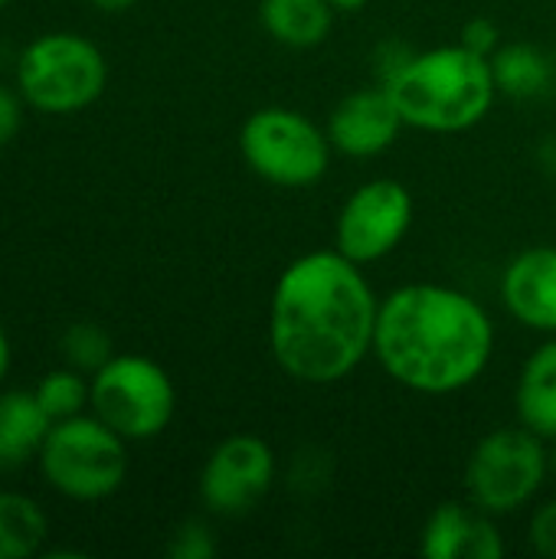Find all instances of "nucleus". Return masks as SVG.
<instances>
[{"mask_svg": "<svg viewBox=\"0 0 556 559\" xmlns=\"http://www.w3.org/2000/svg\"><path fill=\"white\" fill-rule=\"evenodd\" d=\"M459 43L462 46H469L472 52H478V56H495L498 52V46H501V29H498V23L495 20H488V16H475V20H469L465 26H462V33H459Z\"/></svg>", "mask_w": 556, "mask_h": 559, "instance_id": "obj_22", "label": "nucleus"}, {"mask_svg": "<svg viewBox=\"0 0 556 559\" xmlns=\"http://www.w3.org/2000/svg\"><path fill=\"white\" fill-rule=\"evenodd\" d=\"M167 554L174 559H210L216 554V544L206 531V524L200 521H187L174 531L170 544H167Z\"/></svg>", "mask_w": 556, "mask_h": 559, "instance_id": "obj_21", "label": "nucleus"}, {"mask_svg": "<svg viewBox=\"0 0 556 559\" xmlns=\"http://www.w3.org/2000/svg\"><path fill=\"white\" fill-rule=\"evenodd\" d=\"M547 475V442L518 423L478 439L465 462V495L492 518H508L537 498Z\"/></svg>", "mask_w": 556, "mask_h": 559, "instance_id": "obj_6", "label": "nucleus"}, {"mask_svg": "<svg viewBox=\"0 0 556 559\" xmlns=\"http://www.w3.org/2000/svg\"><path fill=\"white\" fill-rule=\"evenodd\" d=\"M95 10H102V13H125V10H131L138 0H88Z\"/></svg>", "mask_w": 556, "mask_h": 559, "instance_id": "obj_25", "label": "nucleus"}, {"mask_svg": "<svg viewBox=\"0 0 556 559\" xmlns=\"http://www.w3.org/2000/svg\"><path fill=\"white\" fill-rule=\"evenodd\" d=\"M492 72L508 98H541L554 85V59L534 43H501L492 56Z\"/></svg>", "mask_w": 556, "mask_h": 559, "instance_id": "obj_17", "label": "nucleus"}, {"mask_svg": "<svg viewBox=\"0 0 556 559\" xmlns=\"http://www.w3.org/2000/svg\"><path fill=\"white\" fill-rule=\"evenodd\" d=\"M383 88L410 128L436 134L475 128L492 111L498 95L492 59L462 43L413 52V59L390 75Z\"/></svg>", "mask_w": 556, "mask_h": 559, "instance_id": "obj_3", "label": "nucleus"}, {"mask_svg": "<svg viewBox=\"0 0 556 559\" xmlns=\"http://www.w3.org/2000/svg\"><path fill=\"white\" fill-rule=\"evenodd\" d=\"M413 193L390 177L360 183L334 223V249L357 265H374L400 249L413 226Z\"/></svg>", "mask_w": 556, "mask_h": 559, "instance_id": "obj_9", "label": "nucleus"}, {"mask_svg": "<svg viewBox=\"0 0 556 559\" xmlns=\"http://www.w3.org/2000/svg\"><path fill=\"white\" fill-rule=\"evenodd\" d=\"M23 105L26 102L20 92L0 85V147H7L16 138V131L23 128Z\"/></svg>", "mask_w": 556, "mask_h": 559, "instance_id": "obj_24", "label": "nucleus"}, {"mask_svg": "<svg viewBox=\"0 0 556 559\" xmlns=\"http://www.w3.org/2000/svg\"><path fill=\"white\" fill-rule=\"evenodd\" d=\"M239 151L249 170L275 187H311L331 167L328 128L298 108L269 105L246 118Z\"/></svg>", "mask_w": 556, "mask_h": 559, "instance_id": "obj_7", "label": "nucleus"}, {"mask_svg": "<svg viewBox=\"0 0 556 559\" xmlns=\"http://www.w3.org/2000/svg\"><path fill=\"white\" fill-rule=\"evenodd\" d=\"M275 485V452L262 436L239 432L223 439L203 472L200 501L216 518H242L272 491Z\"/></svg>", "mask_w": 556, "mask_h": 559, "instance_id": "obj_10", "label": "nucleus"}, {"mask_svg": "<svg viewBox=\"0 0 556 559\" xmlns=\"http://www.w3.org/2000/svg\"><path fill=\"white\" fill-rule=\"evenodd\" d=\"M10 364H13V350H10V337L7 331L0 328V380L10 373Z\"/></svg>", "mask_w": 556, "mask_h": 559, "instance_id": "obj_26", "label": "nucleus"}, {"mask_svg": "<svg viewBox=\"0 0 556 559\" xmlns=\"http://www.w3.org/2000/svg\"><path fill=\"white\" fill-rule=\"evenodd\" d=\"M259 20L265 33L288 49L321 46L334 26L331 0H262Z\"/></svg>", "mask_w": 556, "mask_h": 559, "instance_id": "obj_16", "label": "nucleus"}, {"mask_svg": "<svg viewBox=\"0 0 556 559\" xmlns=\"http://www.w3.org/2000/svg\"><path fill=\"white\" fill-rule=\"evenodd\" d=\"M49 521L43 508L20 495L0 491V559H26L43 550Z\"/></svg>", "mask_w": 556, "mask_h": 559, "instance_id": "obj_18", "label": "nucleus"}, {"mask_svg": "<svg viewBox=\"0 0 556 559\" xmlns=\"http://www.w3.org/2000/svg\"><path fill=\"white\" fill-rule=\"evenodd\" d=\"M36 400L46 409V416L52 423L69 419L85 413L88 400H92V380L82 377V370L75 367H62V370H49L39 383H36Z\"/></svg>", "mask_w": 556, "mask_h": 559, "instance_id": "obj_19", "label": "nucleus"}, {"mask_svg": "<svg viewBox=\"0 0 556 559\" xmlns=\"http://www.w3.org/2000/svg\"><path fill=\"white\" fill-rule=\"evenodd\" d=\"M514 413L524 429L556 442V337L544 341L521 367L514 390Z\"/></svg>", "mask_w": 556, "mask_h": 559, "instance_id": "obj_15", "label": "nucleus"}, {"mask_svg": "<svg viewBox=\"0 0 556 559\" xmlns=\"http://www.w3.org/2000/svg\"><path fill=\"white\" fill-rule=\"evenodd\" d=\"M419 550L429 559H501L505 537L488 511L472 501H446L426 518Z\"/></svg>", "mask_w": 556, "mask_h": 559, "instance_id": "obj_12", "label": "nucleus"}, {"mask_svg": "<svg viewBox=\"0 0 556 559\" xmlns=\"http://www.w3.org/2000/svg\"><path fill=\"white\" fill-rule=\"evenodd\" d=\"M52 429V419L39 406L33 390L0 393V475L16 472L39 459V449Z\"/></svg>", "mask_w": 556, "mask_h": 559, "instance_id": "obj_14", "label": "nucleus"}, {"mask_svg": "<svg viewBox=\"0 0 556 559\" xmlns=\"http://www.w3.org/2000/svg\"><path fill=\"white\" fill-rule=\"evenodd\" d=\"M334 3V10H344V13H357L367 0H331Z\"/></svg>", "mask_w": 556, "mask_h": 559, "instance_id": "obj_27", "label": "nucleus"}, {"mask_svg": "<svg viewBox=\"0 0 556 559\" xmlns=\"http://www.w3.org/2000/svg\"><path fill=\"white\" fill-rule=\"evenodd\" d=\"M88 406L121 439L147 442L170 426L177 413V390L161 364L141 354H115L92 373Z\"/></svg>", "mask_w": 556, "mask_h": 559, "instance_id": "obj_8", "label": "nucleus"}, {"mask_svg": "<svg viewBox=\"0 0 556 559\" xmlns=\"http://www.w3.org/2000/svg\"><path fill=\"white\" fill-rule=\"evenodd\" d=\"M531 544L541 557L556 559V498L544 501L531 514Z\"/></svg>", "mask_w": 556, "mask_h": 559, "instance_id": "obj_23", "label": "nucleus"}, {"mask_svg": "<svg viewBox=\"0 0 556 559\" xmlns=\"http://www.w3.org/2000/svg\"><path fill=\"white\" fill-rule=\"evenodd\" d=\"M403 128H406V121L400 118V111L383 85L357 88V92L344 95L328 118L331 147L347 157L383 154L387 147H393V141L400 138Z\"/></svg>", "mask_w": 556, "mask_h": 559, "instance_id": "obj_11", "label": "nucleus"}, {"mask_svg": "<svg viewBox=\"0 0 556 559\" xmlns=\"http://www.w3.org/2000/svg\"><path fill=\"white\" fill-rule=\"evenodd\" d=\"M501 298L514 321L556 334V249L534 246L514 255L501 275Z\"/></svg>", "mask_w": 556, "mask_h": 559, "instance_id": "obj_13", "label": "nucleus"}, {"mask_svg": "<svg viewBox=\"0 0 556 559\" xmlns=\"http://www.w3.org/2000/svg\"><path fill=\"white\" fill-rule=\"evenodd\" d=\"M380 298L341 249L298 255L275 282L269 305V347L298 383L331 386L374 354Z\"/></svg>", "mask_w": 556, "mask_h": 559, "instance_id": "obj_1", "label": "nucleus"}, {"mask_svg": "<svg viewBox=\"0 0 556 559\" xmlns=\"http://www.w3.org/2000/svg\"><path fill=\"white\" fill-rule=\"evenodd\" d=\"M59 350H62L66 364L75 367V370H82V373H95V370H102L115 357V347H111L108 331L102 324H92V321L72 324L62 334Z\"/></svg>", "mask_w": 556, "mask_h": 559, "instance_id": "obj_20", "label": "nucleus"}, {"mask_svg": "<svg viewBox=\"0 0 556 559\" xmlns=\"http://www.w3.org/2000/svg\"><path fill=\"white\" fill-rule=\"evenodd\" d=\"M551 472L556 475V442H554V452H551Z\"/></svg>", "mask_w": 556, "mask_h": 559, "instance_id": "obj_28", "label": "nucleus"}, {"mask_svg": "<svg viewBox=\"0 0 556 559\" xmlns=\"http://www.w3.org/2000/svg\"><path fill=\"white\" fill-rule=\"evenodd\" d=\"M7 3H10V0H0V7H7Z\"/></svg>", "mask_w": 556, "mask_h": 559, "instance_id": "obj_29", "label": "nucleus"}, {"mask_svg": "<svg viewBox=\"0 0 556 559\" xmlns=\"http://www.w3.org/2000/svg\"><path fill=\"white\" fill-rule=\"evenodd\" d=\"M105 52L82 33H43L16 59V92L43 115H72L102 98Z\"/></svg>", "mask_w": 556, "mask_h": 559, "instance_id": "obj_4", "label": "nucleus"}, {"mask_svg": "<svg viewBox=\"0 0 556 559\" xmlns=\"http://www.w3.org/2000/svg\"><path fill=\"white\" fill-rule=\"evenodd\" d=\"M39 472L46 485L69 501L111 498L128 475V439L95 413L59 419L39 449Z\"/></svg>", "mask_w": 556, "mask_h": 559, "instance_id": "obj_5", "label": "nucleus"}, {"mask_svg": "<svg viewBox=\"0 0 556 559\" xmlns=\"http://www.w3.org/2000/svg\"><path fill=\"white\" fill-rule=\"evenodd\" d=\"M374 354L400 386L449 396L472 386L492 364L495 324L472 295L413 282L380 298Z\"/></svg>", "mask_w": 556, "mask_h": 559, "instance_id": "obj_2", "label": "nucleus"}]
</instances>
